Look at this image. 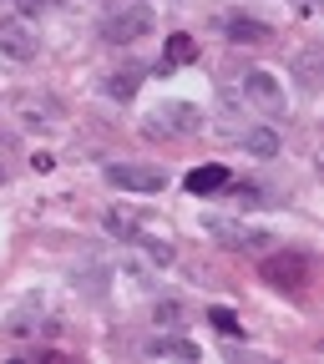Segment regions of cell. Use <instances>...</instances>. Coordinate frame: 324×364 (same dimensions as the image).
Returning <instances> with one entry per match:
<instances>
[{
  "instance_id": "obj_1",
  "label": "cell",
  "mask_w": 324,
  "mask_h": 364,
  "mask_svg": "<svg viewBox=\"0 0 324 364\" xmlns=\"http://www.w3.org/2000/svg\"><path fill=\"white\" fill-rule=\"evenodd\" d=\"M258 273H263V284H268V289H279V294H304V289H309V279H314L309 258H304V253H294V248L268 253V258L258 263Z\"/></svg>"
},
{
  "instance_id": "obj_2",
  "label": "cell",
  "mask_w": 324,
  "mask_h": 364,
  "mask_svg": "<svg viewBox=\"0 0 324 364\" xmlns=\"http://www.w3.org/2000/svg\"><path fill=\"white\" fill-rule=\"evenodd\" d=\"M11 117L26 132H51V127H61V102L46 97V91H16V97H11Z\"/></svg>"
},
{
  "instance_id": "obj_3",
  "label": "cell",
  "mask_w": 324,
  "mask_h": 364,
  "mask_svg": "<svg viewBox=\"0 0 324 364\" xmlns=\"http://www.w3.org/2000/svg\"><path fill=\"white\" fill-rule=\"evenodd\" d=\"M152 26H157V16H152V6H122V11H112L107 16V26H102V36L112 41V46H132V41H142V36H152Z\"/></svg>"
},
{
  "instance_id": "obj_4",
  "label": "cell",
  "mask_w": 324,
  "mask_h": 364,
  "mask_svg": "<svg viewBox=\"0 0 324 364\" xmlns=\"http://www.w3.org/2000/svg\"><path fill=\"white\" fill-rule=\"evenodd\" d=\"M198 127H203V112L188 102H162L147 117V136H193Z\"/></svg>"
},
{
  "instance_id": "obj_5",
  "label": "cell",
  "mask_w": 324,
  "mask_h": 364,
  "mask_svg": "<svg viewBox=\"0 0 324 364\" xmlns=\"http://www.w3.org/2000/svg\"><path fill=\"white\" fill-rule=\"evenodd\" d=\"M244 97H249L258 112L279 117V112H284V81L273 76V71H249V76H244Z\"/></svg>"
},
{
  "instance_id": "obj_6",
  "label": "cell",
  "mask_w": 324,
  "mask_h": 364,
  "mask_svg": "<svg viewBox=\"0 0 324 364\" xmlns=\"http://www.w3.org/2000/svg\"><path fill=\"white\" fill-rule=\"evenodd\" d=\"M107 182L122 193H162V172L157 167H137V162H112Z\"/></svg>"
},
{
  "instance_id": "obj_7",
  "label": "cell",
  "mask_w": 324,
  "mask_h": 364,
  "mask_svg": "<svg viewBox=\"0 0 324 364\" xmlns=\"http://www.w3.org/2000/svg\"><path fill=\"white\" fill-rule=\"evenodd\" d=\"M0 51H6L11 61H31L41 46H36V36H31L21 21H0Z\"/></svg>"
},
{
  "instance_id": "obj_8",
  "label": "cell",
  "mask_w": 324,
  "mask_h": 364,
  "mask_svg": "<svg viewBox=\"0 0 324 364\" xmlns=\"http://www.w3.org/2000/svg\"><path fill=\"white\" fill-rule=\"evenodd\" d=\"M142 349H147V359H182V364L198 359V344H193V339H177V334H157V339H147Z\"/></svg>"
},
{
  "instance_id": "obj_9",
  "label": "cell",
  "mask_w": 324,
  "mask_h": 364,
  "mask_svg": "<svg viewBox=\"0 0 324 364\" xmlns=\"http://www.w3.org/2000/svg\"><path fill=\"white\" fill-rule=\"evenodd\" d=\"M213 238H223V248H258V243H268L263 233H249V228H239V223H223V218H208L203 223Z\"/></svg>"
},
{
  "instance_id": "obj_10",
  "label": "cell",
  "mask_w": 324,
  "mask_h": 364,
  "mask_svg": "<svg viewBox=\"0 0 324 364\" xmlns=\"http://www.w3.org/2000/svg\"><path fill=\"white\" fill-rule=\"evenodd\" d=\"M228 36L244 41V46H263V41H273V26H263L254 16H234V21H228Z\"/></svg>"
},
{
  "instance_id": "obj_11",
  "label": "cell",
  "mask_w": 324,
  "mask_h": 364,
  "mask_svg": "<svg viewBox=\"0 0 324 364\" xmlns=\"http://www.w3.org/2000/svg\"><path fill=\"white\" fill-rule=\"evenodd\" d=\"M244 152H254V157H279V132H273V127H249L244 132Z\"/></svg>"
},
{
  "instance_id": "obj_12",
  "label": "cell",
  "mask_w": 324,
  "mask_h": 364,
  "mask_svg": "<svg viewBox=\"0 0 324 364\" xmlns=\"http://www.w3.org/2000/svg\"><path fill=\"white\" fill-rule=\"evenodd\" d=\"M223 182H228V172H223L218 162H213V167H193V172H188V193L203 198V193H218Z\"/></svg>"
},
{
  "instance_id": "obj_13",
  "label": "cell",
  "mask_w": 324,
  "mask_h": 364,
  "mask_svg": "<svg viewBox=\"0 0 324 364\" xmlns=\"http://www.w3.org/2000/svg\"><path fill=\"white\" fill-rule=\"evenodd\" d=\"M193 61H198V41L188 31L167 36V66H193Z\"/></svg>"
},
{
  "instance_id": "obj_14",
  "label": "cell",
  "mask_w": 324,
  "mask_h": 364,
  "mask_svg": "<svg viewBox=\"0 0 324 364\" xmlns=\"http://www.w3.org/2000/svg\"><path fill=\"white\" fill-rule=\"evenodd\" d=\"M102 223H107V233H112V238H122V243H132L137 233H142V228H137V218H132V213H107Z\"/></svg>"
},
{
  "instance_id": "obj_15",
  "label": "cell",
  "mask_w": 324,
  "mask_h": 364,
  "mask_svg": "<svg viewBox=\"0 0 324 364\" xmlns=\"http://www.w3.org/2000/svg\"><path fill=\"white\" fill-rule=\"evenodd\" d=\"M294 71H299V86L314 91V86H319V51H304V56L294 61Z\"/></svg>"
},
{
  "instance_id": "obj_16",
  "label": "cell",
  "mask_w": 324,
  "mask_h": 364,
  "mask_svg": "<svg viewBox=\"0 0 324 364\" xmlns=\"http://www.w3.org/2000/svg\"><path fill=\"white\" fill-rule=\"evenodd\" d=\"M208 324H213L218 334H239V329H244V324H239V314H234V309H223V304L208 309Z\"/></svg>"
},
{
  "instance_id": "obj_17",
  "label": "cell",
  "mask_w": 324,
  "mask_h": 364,
  "mask_svg": "<svg viewBox=\"0 0 324 364\" xmlns=\"http://www.w3.org/2000/svg\"><path fill=\"white\" fill-rule=\"evenodd\" d=\"M137 91V71H117V76H107V97H117V102H127Z\"/></svg>"
},
{
  "instance_id": "obj_18",
  "label": "cell",
  "mask_w": 324,
  "mask_h": 364,
  "mask_svg": "<svg viewBox=\"0 0 324 364\" xmlns=\"http://www.w3.org/2000/svg\"><path fill=\"white\" fill-rule=\"evenodd\" d=\"M132 243H142V253H147V258H152V263H172V248H167V243H162V238H147V233H137V238H132Z\"/></svg>"
},
{
  "instance_id": "obj_19",
  "label": "cell",
  "mask_w": 324,
  "mask_h": 364,
  "mask_svg": "<svg viewBox=\"0 0 324 364\" xmlns=\"http://www.w3.org/2000/svg\"><path fill=\"white\" fill-rule=\"evenodd\" d=\"M16 6H21V11H26V16H36V11H41V6H46V0H16Z\"/></svg>"
},
{
  "instance_id": "obj_20",
  "label": "cell",
  "mask_w": 324,
  "mask_h": 364,
  "mask_svg": "<svg viewBox=\"0 0 324 364\" xmlns=\"http://www.w3.org/2000/svg\"><path fill=\"white\" fill-rule=\"evenodd\" d=\"M299 6H304V11H309V6H314V0H299Z\"/></svg>"
}]
</instances>
